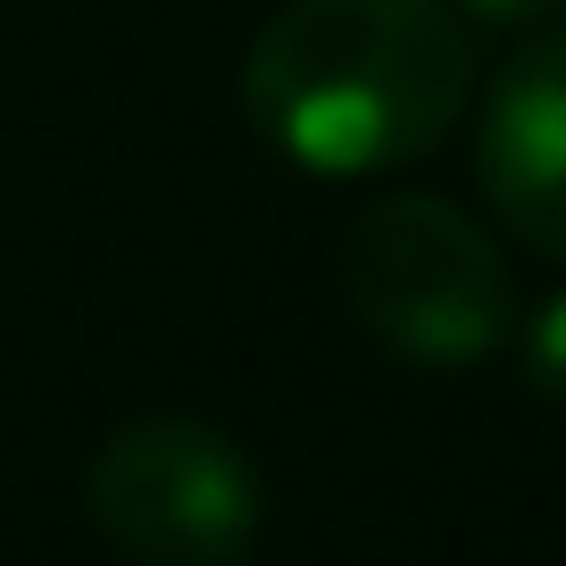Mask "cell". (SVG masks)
I'll return each mask as SVG.
<instances>
[{"label":"cell","instance_id":"obj_1","mask_svg":"<svg viewBox=\"0 0 566 566\" xmlns=\"http://www.w3.org/2000/svg\"><path fill=\"white\" fill-rule=\"evenodd\" d=\"M475 101V42L450 0H283L242 59V108L308 176L433 159Z\"/></svg>","mask_w":566,"mask_h":566},{"label":"cell","instance_id":"obj_2","mask_svg":"<svg viewBox=\"0 0 566 566\" xmlns=\"http://www.w3.org/2000/svg\"><path fill=\"white\" fill-rule=\"evenodd\" d=\"M342 308L400 367H475L516 342V275L492 233L433 192H384L350 217L334 250Z\"/></svg>","mask_w":566,"mask_h":566},{"label":"cell","instance_id":"obj_3","mask_svg":"<svg viewBox=\"0 0 566 566\" xmlns=\"http://www.w3.org/2000/svg\"><path fill=\"white\" fill-rule=\"evenodd\" d=\"M84 516L125 566H233L266 525V483L200 417H134L84 467Z\"/></svg>","mask_w":566,"mask_h":566},{"label":"cell","instance_id":"obj_4","mask_svg":"<svg viewBox=\"0 0 566 566\" xmlns=\"http://www.w3.org/2000/svg\"><path fill=\"white\" fill-rule=\"evenodd\" d=\"M483 200L525 250L566 266V42H525L483 101Z\"/></svg>","mask_w":566,"mask_h":566},{"label":"cell","instance_id":"obj_5","mask_svg":"<svg viewBox=\"0 0 566 566\" xmlns=\"http://www.w3.org/2000/svg\"><path fill=\"white\" fill-rule=\"evenodd\" d=\"M516 358H525V384L549 408H566V292L542 301L533 317H516Z\"/></svg>","mask_w":566,"mask_h":566},{"label":"cell","instance_id":"obj_6","mask_svg":"<svg viewBox=\"0 0 566 566\" xmlns=\"http://www.w3.org/2000/svg\"><path fill=\"white\" fill-rule=\"evenodd\" d=\"M459 18H475V25H533V18H549L558 0H450Z\"/></svg>","mask_w":566,"mask_h":566}]
</instances>
